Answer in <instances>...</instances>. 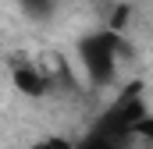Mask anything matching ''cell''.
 <instances>
[{
  "label": "cell",
  "mask_w": 153,
  "mask_h": 149,
  "mask_svg": "<svg viewBox=\"0 0 153 149\" xmlns=\"http://www.w3.org/2000/svg\"><path fill=\"white\" fill-rule=\"evenodd\" d=\"M71 149H132V135H114L103 128H93L85 139H78Z\"/></svg>",
  "instance_id": "7a4b0ae2"
},
{
  "label": "cell",
  "mask_w": 153,
  "mask_h": 149,
  "mask_svg": "<svg viewBox=\"0 0 153 149\" xmlns=\"http://www.w3.org/2000/svg\"><path fill=\"white\" fill-rule=\"evenodd\" d=\"M22 4H25V7H32V11H43L50 0H22Z\"/></svg>",
  "instance_id": "277c9868"
},
{
  "label": "cell",
  "mask_w": 153,
  "mask_h": 149,
  "mask_svg": "<svg viewBox=\"0 0 153 149\" xmlns=\"http://www.w3.org/2000/svg\"><path fill=\"white\" fill-rule=\"evenodd\" d=\"M78 53H82V64H85V74L93 82H111L117 68V53H121V39L114 32H96V36H85L78 43Z\"/></svg>",
  "instance_id": "6da1fadb"
},
{
  "label": "cell",
  "mask_w": 153,
  "mask_h": 149,
  "mask_svg": "<svg viewBox=\"0 0 153 149\" xmlns=\"http://www.w3.org/2000/svg\"><path fill=\"white\" fill-rule=\"evenodd\" d=\"M14 85L25 92V96H43L46 92V74L39 71V68H29V64H22V68H14Z\"/></svg>",
  "instance_id": "3957f363"
}]
</instances>
